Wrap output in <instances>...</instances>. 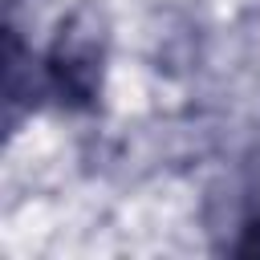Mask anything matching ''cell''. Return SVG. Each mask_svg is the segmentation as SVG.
Returning <instances> with one entry per match:
<instances>
[{"mask_svg": "<svg viewBox=\"0 0 260 260\" xmlns=\"http://www.w3.org/2000/svg\"><path fill=\"white\" fill-rule=\"evenodd\" d=\"M45 73H49V85L61 93V102L85 106L102 81V32H98V24L85 16H73L69 24H61Z\"/></svg>", "mask_w": 260, "mask_h": 260, "instance_id": "obj_1", "label": "cell"}]
</instances>
